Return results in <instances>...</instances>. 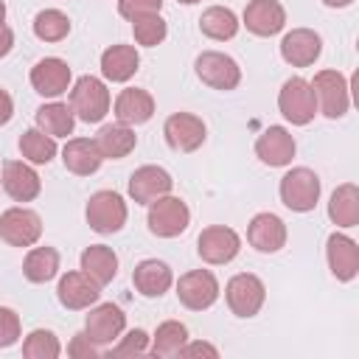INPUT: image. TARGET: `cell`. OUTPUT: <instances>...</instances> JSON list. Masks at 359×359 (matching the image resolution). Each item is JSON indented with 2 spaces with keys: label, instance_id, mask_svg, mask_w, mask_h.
Masks as SVG:
<instances>
[{
  "label": "cell",
  "instance_id": "1f68e13d",
  "mask_svg": "<svg viewBox=\"0 0 359 359\" xmlns=\"http://www.w3.org/2000/svg\"><path fill=\"white\" fill-rule=\"evenodd\" d=\"M188 342V328L177 320H165L157 325L154 337H151V348L149 353L151 356H160V359H168V356H180L182 345Z\"/></svg>",
  "mask_w": 359,
  "mask_h": 359
},
{
  "label": "cell",
  "instance_id": "ee69618b",
  "mask_svg": "<svg viewBox=\"0 0 359 359\" xmlns=\"http://www.w3.org/2000/svg\"><path fill=\"white\" fill-rule=\"evenodd\" d=\"M11 48H14V31H11L8 25H3V28H0V59L8 56Z\"/></svg>",
  "mask_w": 359,
  "mask_h": 359
},
{
  "label": "cell",
  "instance_id": "cb8c5ba5",
  "mask_svg": "<svg viewBox=\"0 0 359 359\" xmlns=\"http://www.w3.org/2000/svg\"><path fill=\"white\" fill-rule=\"evenodd\" d=\"M132 283L135 289L143 294V297H160L171 289L174 283V275H171V266L165 261H157V258H146L135 266L132 272Z\"/></svg>",
  "mask_w": 359,
  "mask_h": 359
},
{
  "label": "cell",
  "instance_id": "ffe728a7",
  "mask_svg": "<svg viewBox=\"0 0 359 359\" xmlns=\"http://www.w3.org/2000/svg\"><path fill=\"white\" fill-rule=\"evenodd\" d=\"M3 191L14 199V202H31L39 196L42 182L39 174L22 163V160H6L3 163Z\"/></svg>",
  "mask_w": 359,
  "mask_h": 359
},
{
  "label": "cell",
  "instance_id": "9c48e42d",
  "mask_svg": "<svg viewBox=\"0 0 359 359\" xmlns=\"http://www.w3.org/2000/svg\"><path fill=\"white\" fill-rule=\"evenodd\" d=\"M177 297L185 309L202 311L219 300V280L210 269H191L177 280Z\"/></svg>",
  "mask_w": 359,
  "mask_h": 359
},
{
  "label": "cell",
  "instance_id": "f6af8a7d",
  "mask_svg": "<svg viewBox=\"0 0 359 359\" xmlns=\"http://www.w3.org/2000/svg\"><path fill=\"white\" fill-rule=\"evenodd\" d=\"M325 6H331V8H345V6H351L353 0H323Z\"/></svg>",
  "mask_w": 359,
  "mask_h": 359
},
{
  "label": "cell",
  "instance_id": "d590c367",
  "mask_svg": "<svg viewBox=\"0 0 359 359\" xmlns=\"http://www.w3.org/2000/svg\"><path fill=\"white\" fill-rule=\"evenodd\" d=\"M59 353H62V345H59L56 334L48 328L31 331L22 342V356H28V359H56Z\"/></svg>",
  "mask_w": 359,
  "mask_h": 359
},
{
  "label": "cell",
  "instance_id": "e575fe53",
  "mask_svg": "<svg viewBox=\"0 0 359 359\" xmlns=\"http://www.w3.org/2000/svg\"><path fill=\"white\" fill-rule=\"evenodd\" d=\"M34 34L42 42H62L70 34V20L59 8H45L34 17Z\"/></svg>",
  "mask_w": 359,
  "mask_h": 359
},
{
  "label": "cell",
  "instance_id": "b9f144b4",
  "mask_svg": "<svg viewBox=\"0 0 359 359\" xmlns=\"http://www.w3.org/2000/svg\"><path fill=\"white\" fill-rule=\"evenodd\" d=\"M202 353L205 356H213V359L219 356V351L210 342H185L182 351H180V356H202Z\"/></svg>",
  "mask_w": 359,
  "mask_h": 359
},
{
  "label": "cell",
  "instance_id": "4dcf8cb0",
  "mask_svg": "<svg viewBox=\"0 0 359 359\" xmlns=\"http://www.w3.org/2000/svg\"><path fill=\"white\" fill-rule=\"evenodd\" d=\"M59 272V252L53 247H34L22 261V275L31 283H48Z\"/></svg>",
  "mask_w": 359,
  "mask_h": 359
},
{
  "label": "cell",
  "instance_id": "52a82bcc",
  "mask_svg": "<svg viewBox=\"0 0 359 359\" xmlns=\"http://www.w3.org/2000/svg\"><path fill=\"white\" fill-rule=\"evenodd\" d=\"M188 222H191V210L180 196L165 194L149 205V230L160 238H174L185 233Z\"/></svg>",
  "mask_w": 359,
  "mask_h": 359
},
{
  "label": "cell",
  "instance_id": "484cf974",
  "mask_svg": "<svg viewBox=\"0 0 359 359\" xmlns=\"http://www.w3.org/2000/svg\"><path fill=\"white\" fill-rule=\"evenodd\" d=\"M93 140H95V146H98V151H101L104 160H121V157H126L137 146L135 129L126 126V123H121V121L101 126Z\"/></svg>",
  "mask_w": 359,
  "mask_h": 359
},
{
  "label": "cell",
  "instance_id": "f1b7e54d",
  "mask_svg": "<svg viewBox=\"0 0 359 359\" xmlns=\"http://www.w3.org/2000/svg\"><path fill=\"white\" fill-rule=\"evenodd\" d=\"M328 219L337 227H356L359 224V188L353 182L337 185L328 202Z\"/></svg>",
  "mask_w": 359,
  "mask_h": 359
},
{
  "label": "cell",
  "instance_id": "7c38bea8",
  "mask_svg": "<svg viewBox=\"0 0 359 359\" xmlns=\"http://www.w3.org/2000/svg\"><path fill=\"white\" fill-rule=\"evenodd\" d=\"M123 328H126V314H123V309L115 306V303H101V306L90 309V314H87V320H84V334H87L98 348L112 345L115 339H121Z\"/></svg>",
  "mask_w": 359,
  "mask_h": 359
},
{
  "label": "cell",
  "instance_id": "4316f807",
  "mask_svg": "<svg viewBox=\"0 0 359 359\" xmlns=\"http://www.w3.org/2000/svg\"><path fill=\"white\" fill-rule=\"evenodd\" d=\"M140 56L132 45H109L101 53V76L107 81H129L137 73Z\"/></svg>",
  "mask_w": 359,
  "mask_h": 359
},
{
  "label": "cell",
  "instance_id": "5bb4252c",
  "mask_svg": "<svg viewBox=\"0 0 359 359\" xmlns=\"http://www.w3.org/2000/svg\"><path fill=\"white\" fill-rule=\"evenodd\" d=\"M320 53H323V39L311 28H292L280 39V56L292 67H309L320 59Z\"/></svg>",
  "mask_w": 359,
  "mask_h": 359
},
{
  "label": "cell",
  "instance_id": "bcb514c9",
  "mask_svg": "<svg viewBox=\"0 0 359 359\" xmlns=\"http://www.w3.org/2000/svg\"><path fill=\"white\" fill-rule=\"evenodd\" d=\"M3 25H6V3L0 0V28H3Z\"/></svg>",
  "mask_w": 359,
  "mask_h": 359
},
{
  "label": "cell",
  "instance_id": "f35d334b",
  "mask_svg": "<svg viewBox=\"0 0 359 359\" xmlns=\"http://www.w3.org/2000/svg\"><path fill=\"white\" fill-rule=\"evenodd\" d=\"M20 331L22 325H20L17 311L8 306H0V348H11L20 339Z\"/></svg>",
  "mask_w": 359,
  "mask_h": 359
},
{
  "label": "cell",
  "instance_id": "74e56055",
  "mask_svg": "<svg viewBox=\"0 0 359 359\" xmlns=\"http://www.w3.org/2000/svg\"><path fill=\"white\" fill-rule=\"evenodd\" d=\"M149 351V334L143 328H132L126 337H121V342L109 351L112 356H140Z\"/></svg>",
  "mask_w": 359,
  "mask_h": 359
},
{
  "label": "cell",
  "instance_id": "e0dca14e",
  "mask_svg": "<svg viewBox=\"0 0 359 359\" xmlns=\"http://www.w3.org/2000/svg\"><path fill=\"white\" fill-rule=\"evenodd\" d=\"M171 174L160 165H140L132 177H129V196L137 202V205H151L154 199L171 194Z\"/></svg>",
  "mask_w": 359,
  "mask_h": 359
},
{
  "label": "cell",
  "instance_id": "7bdbcfd3",
  "mask_svg": "<svg viewBox=\"0 0 359 359\" xmlns=\"http://www.w3.org/2000/svg\"><path fill=\"white\" fill-rule=\"evenodd\" d=\"M11 115H14V101H11V95L6 90H0V126L8 123Z\"/></svg>",
  "mask_w": 359,
  "mask_h": 359
},
{
  "label": "cell",
  "instance_id": "7a4b0ae2",
  "mask_svg": "<svg viewBox=\"0 0 359 359\" xmlns=\"http://www.w3.org/2000/svg\"><path fill=\"white\" fill-rule=\"evenodd\" d=\"M278 109L280 115L292 123V126H306L314 121L317 115V98H314V90L306 79L300 76H292L283 81L280 93H278Z\"/></svg>",
  "mask_w": 359,
  "mask_h": 359
},
{
  "label": "cell",
  "instance_id": "ab89813d",
  "mask_svg": "<svg viewBox=\"0 0 359 359\" xmlns=\"http://www.w3.org/2000/svg\"><path fill=\"white\" fill-rule=\"evenodd\" d=\"M163 0H118V14L126 17L129 22L143 17V14H160Z\"/></svg>",
  "mask_w": 359,
  "mask_h": 359
},
{
  "label": "cell",
  "instance_id": "6da1fadb",
  "mask_svg": "<svg viewBox=\"0 0 359 359\" xmlns=\"http://www.w3.org/2000/svg\"><path fill=\"white\" fill-rule=\"evenodd\" d=\"M70 109L84 123H98L109 112V90L95 76H81L70 87Z\"/></svg>",
  "mask_w": 359,
  "mask_h": 359
},
{
  "label": "cell",
  "instance_id": "8992f818",
  "mask_svg": "<svg viewBox=\"0 0 359 359\" xmlns=\"http://www.w3.org/2000/svg\"><path fill=\"white\" fill-rule=\"evenodd\" d=\"M224 297H227V306L236 317H255L266 300V286L258 275L252 272H238L227 280L224 286Z\"/></svg>",
  "mask_w": 359,
  "mask_h": 359
},
{
  "label": "cell",
  "instance_id": "d6986e66",
  "mask_svg": "<svg viewBox=\"0 0 359 359\" xmlns=\"http://www.w3.org/2000/svg\"><path fill=\"white\" fill-rule=\"evenodd\" d=\"M294 137L289 135V129L283 126H269L258 135L255 140V154L261 163L272 165V168H280V165H289L292 157H294Z\"/></svg>",
  "mask_w": 359,
  "mask_h": 359
},
{
  "label": "cell",
  "instance_id": "4fadbf2b",
  "mask_svg": "<svg viewBox=\"0 0 359 359\" xmlns=\"http://www.w3.org/2000/svg\"><path fill=\"white\" fill-rule=\"evenodd\" d=\"M163 135L174 151H196L205 143V123L191 112H174L163 123Z\"/></svg>",
  "mask_w": 359,
  "mask_h": 359
},
{
  "label": "cell",
  "instance_id": "60d3db41",
  "mask_svg": "<svg viewBox=\"0 0 359 359\" xmlns=\"http://www.w3.org/2000/svg\"><path fill=\"white\" fill-rule=\"evenodd\" d=\"M67 353H70L73 359H95V356H98V345L81 331V334H76V337L70 339Z\"/></svg>",
  "mask_w": 359,
  "mask_h": 359
},
{
  "label": "cell",
  "instance_id": "ac0fdd59",
  "mask_svg": "<svg viewBox=\"0 0 359 359\" xmlns=\"http://www.w3.org/2000/svg\"><path fill=\"white\" fill-rule=\"evenodd\" d=\"M325 258L337 280H353L359 272V247L345 233H331L325 241Z\"/></svg>",
  "mask_w": 359,
  "mask_h": 359
},
{
  "label": "cell",
  "instance_id": "f546056e",
  "mask_svg": "<svg viewBox=\"0 0 359 359\" xmlns=\"http://www.w3.org/2000/svg\"><path fill=\"white\" fill-rule=\"evenodd\" d=\"M73 126H76V115L62 101L42 104L36 109V129H42L50 137H67V135H73Z\"/></svg>",
  "mask_w": 359,
  "mask_h": 359
},
{
  "label": "cell",
  "instance_id": "2e32d148",
  "mask_svg": "<svg viewBox=\"0 0 359 359\" xmlns=\"http://www.w3.org/2000/svg\"><path fill=\"white\" fill-rule=\"evenodd\" d=\"M56 294H59V303L70 311H81V309H90L98 297H101V286L87 275V272H65L59 278V286H56Z\"/></svg>",
  "mask_w": 359,
  "mask_h": 359
},
{
  "label": "cell",
  "instance_id": "7402d4cb",
  "mask_svg": "<svg viewBox=\"0 0 359 359\" xmlns=\"http://www.w3.org/2000/svg\"><path fill=\"white\" fill-rule=\"evenodd\" d=\"M244 25L255 36H272L286 25V8L278 0H250L244 8Z\"/></svg>",
  "mask_w": 359,
  "mask_h": 359
},
{
  "label": "cell",
  "instance_id": "836d02e7",
  "mask_svg": "<svg viewBox=\"0 0 359 359\" xmlns=\"http://www.w3.org/2000/svg\"><path fill=\"white\" fill-rule=\"evenodd\" d=\"M20 151H22V157L28 163L45 165V163H50L56 157V137L45 135L42 129H28L20 137Z\"/></svg>",
  "mask_w": 359,
  "mask_h": 359
},
{
  "label": "cell",
  "instance_id": "7dc6e473",
  "mask_svg": "<svg viewBox=\"0 0 359 359\" xmlns=\"http://www.w3.org/2000/svg\"><path fill=\"white\" fill-rule=\"evenodd\" d=\"M180 3H185V6H194V3H199V0H180Z\"/></svg>",
  "mask_w": 359,
  "mask_h": 359
},
{
  "label": "cell",
  "instance_id": "5b68a950",
  "mask_svg": "<svg viewBox=\"0 0 359 359\" xmlns=\"http://www.w3.org/2000/svg\"><path fill=\"white\" fill-rule=\"evenodd\" d=\"M84 216H87V224L95 233L109 236V233H118L126 224V202L115 191H95L87 199Z\"/></svg>",
  "mask_w": 359,
  "mask_h": 359
},
{
  "label": "cell",
  "instance_id": "83f0119b",
  "mask_svg": "<svg viewBox=\"0 0 359 359\" xmlns=\"http://www.w3.org/2000/svg\"><path fill=\"white\" fill-rule=\"evenodd\" d=\"M81 272H87L98 286H107L118 275V255L107 244H90L81 252Z\"/></svg>",
  "mask_w": 359,
  "mask_h": 359
},
{
  "label": "cell",
  "instance_id": "d4e9b609",
  "mask_svg": "<svg viewBox=\"0 0 359 359\" xmlns=\"http://www.w3.org/2000/svg\"><path fill=\"white\" fill-rule=\"evenodd\" d=\"M154 115V98L151 93L140 90V87H126L118 93L115 98V118L126 126H137L146 123Z\"/></svg>",
  "mask_w": 359,
  "mask_h": 359
},
{
  "label": "cell",
  "instance_id": "9a60e30c",
  "mask_svg": "<svg viewBox=\"0 0 359 359\" xmlns=\"http://www.w3.org/2000/svg\"><path fill=\"white\" fill-rule=\"evenodd\" d=\"M70 79H73V73H70L67 62L59 56H45L31 67V87L45 98H56V95L67 93Z\"/></svg>",
  "mask_w": 359,
  "mask_h": 359
},
{
  "label": "cell",
  "instance_id": "3957f363",
  "mask_svg": "<svg viewBox=\"0 0 359 359\" xmlns=\"http://www.w3.org/2000/svg\"><path fill=\"white\" fill-rule=\"evenodd\" d=\"M317 98V112H323L325 118L337 121L348 112L351 107V90H348V79L339 70H320L314 76V81H309Z\"/></svg>",
  "mask_w": 359,
  "mask_h": 359
},
{
  "label": "cell",
  "instance_id": "8d00e7d4",
  "mask_svg": "<svg viewBox=\"0 0 359 359\" xmlns=\"http://www.w3.org/2000/svg\"><path fill=\"white\" fill-rule=\"evenodd\" d=\"M132 34H135V42L143 45V48H154L165 39L168 34V25L160 14H143L137 20H132Z\"/></svg>",
  "mask_w": 359,
  "mask_h": 359
},
{
  "label": "cell",
  "instance_id": "30bf717a",
  "mask_svg": "<svg viewBox=\"0 0 359 359\" xmlns=\"http://www.w3.org/2000/svg\"><path fill=\"white\" fill-rule=\"evenodd\" d=\"M42 236V219L31 208H8L0 213V238L11 247H34Z\"/></svg>",
  "mask_w": 359,
  "mask_h": 359
},
{
  "label": "cell",
  "instance_id": "ba28073f",
  "mask_svg": "<svg viewBox=\"0 0 359 359\" xmlns=\"http://www.w3.org/2000/svg\"><path fill=\"white\" fill-rule=\"evenodd\" d=\"M196 76L202 79V84L213 87V90H236L238 81H241V67L233 56L227 53H219V50H205L196 56Z\"/></svg>",
  "mask_w": 359,
  "mask_h": 359
},
{
  "label": "cell",
  "instance_id": "603a6c76",
  "mask_svg": "<svg viewBox=\"0 0 359 359\" xmlns=\"http://www.w3.org/2000/svg\"><path fill=\"white\" fill-rule=\"evenodd\" d=\"M62 163H65V168L70 174L90 177V174H95L101 168L104 157H101V151H98L93 137H70L65 143V149H62Z\"/></svg>",
  "mask_w": 359,
  "mask_h": 359
},
{
  "label": "cell",
  "instance_id": "d6a6232c",
  "mask_svg": "<svg viewBox=\"0 0 359 359\" xmlns=\"http://www.w3.org/2000/svg\"><path fill=\"white\" fill-rule=\"evenodd\" d=\"M238 25H241L238 17H236L230 8H224V6H210V8L202 11V17H199L202 34L210 36V39H219V42L233 39V36L238 34Z\"/></svg>",
  "mask_w": 359,
  "mask_h": 359
},
{
  "label": "cell",
  "instance_id": "277c9868",
  "mask_svg": "<svg viewBox=\"0 0 359 359\" xmlns=\"http://www.w3.org/2000/svg\"><path fill=\"white\" fill-rule=\"evenodd\" d=\"M317 199H320V177L311 168L297 165L280 177V202L289 210L309 213L314 210Z\"/></svg>",
  "mask_w": 359,
  "mask_h": 359
},
{
  "label": "cell",
  "instance_id": "8fae6325",
  "mask_svg": "<svg viewBox=\"0 0 359 359\" xmlns=\"http://www.w3.org/2000/svg\"><path fill=\"white\" fill-rule=\"evenodd\" d=\"M241 250V238L233 227L210 224L196 238V252L205 264H230Z\"/></svg>",
  "mask_w": 359,
  "mask_h": 359
},
{
  "label": "cell",
  "instance_id": "44dd1931",
  "mask_svg": "<svg viewBox=\"0 0 359 359\" xmlns=\"http://www.w3.org/2000/svg\"><path fill=\"white\" fill-rule=\"evenodd\" d=\"M247 241L258 252H278L286 244V224L275 213H255L247 227Z\"/></svg>",
  "mask_w": 359,
  "mask_h": 359
}]
</instances>
